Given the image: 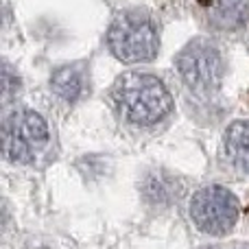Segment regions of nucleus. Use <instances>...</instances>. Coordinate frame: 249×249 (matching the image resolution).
Listing matches in <instances>:
<instances>
[{
	"label": "nucleus",
	"instance_id": "f257e3e1",
	"mask_svg": "<svg viewBox=\"0 0 249 249\" xmlns=\"http://www.w3.org/2000/svg\"><path fill=\"white\" fill-rule=\"evenodd\" d=\"M114 103L131 124L151 127L173 112V96L153 74L127 72L114 83Z\"/></svg>",
	"mask_w": 249,
	"mask_h": 249
},
{
	"label": "nucleus",
	"instance_id": "f03ea898",
	"mask_svg": "<svg viewBox=\"0 0 249 249\" xmlns=\"http://www.w3.org/2000/svg\"><path fill=\"white\" fill-rule=\"evenodd\" d=\"M109 51L123 64H144L158 55L160 35L153 20L142 11H123L107 31Z\"/></svg>",
	"mask_w": 249,
	"mask_h": 249
},
{
	"label": "nucleus",
	"instance_id": "7ed1b4c3",
	"mask_svg": "<svg viewBox=\"0 0 249 249\" xmlns=\"http://www.w3.org/2000/svg\"><path fill=\"white\" fill-rule=\"evenodd\" d=\"M48 144V124L33 109H16L2 121V153L13 164L35 162Z\"/></svg>",
	"mask_w": 249,
	"mask_h": 249
},
{
	"label": "nucleus",
	"instance_id": "20e7f679",
	"mask_svg": "<svg viewBox=\"0 0 249 249\" xmlns=\"http://www.w3.org/2000/svg\"><path fill=\"white\" fill-rule=\"evenodd\" d=\"M175 66L188 90L203 96L219 90L225 74V64L219 48L201 37L181 48L175 57Z\"/></svg>",
	"mask_w": 249,
	"mask_h": 249
},
{
	"label": "nucleus",
	"instance_id": "39448f33",
	"mask_svg": "<svg viewBox=\"0 0 249 249\" xmlns=\"http://www.w3.org/2000/svg\"><path fill=\"white\" fill-rule=\"evenodd\" d=\"M190 219L210 236H223L238 221V201L223 186H206L190 201Z\"/></svg>",
	"mask_w": 249,
	"mask_h": 249
},
{
	"label": "nucleus",
	"instance_id": "423d86ee",
	"mask_svg": "<svg viewBox=\"0 0 249 249\" xmlns=\"http://www.w3.org/2000/svg\"><path fill=\"white\" fill-rule=\"evenodd\" d=\"M225 155L238 171L249 173V121L230 124L225 131Z\"/></svg>",
	"mask_w": 249,
	"mask_h": 249
},
{
	"label": "nucleus",
	"instance_id": "0eeeda50",
	"mask_svg": "<svg viewBox=\"0 0 249 249\" xmlns=\"http://www.w3.org/2000/svg\"><path fill=\"white\" fill-rule=\"evenodd\" d=\"M249 0H214L210 7V22L221 31H236L247 22Z\"/></svg>",
	"mask_w": 249,
	"mask_h": 249
},
{
	"label": "nucleus",
	"instance_id": "6e6552de",
	"mask_svg": "<svg viewBox=\"0 0 249 249\" xmlns=\"http://www.w3.org/2000/svg\"><path fill=\"white\" fill-rule=\"evenodd\" d=\"M51 88L59 99L64 101H77L86 90L81 66H61L53 72Z\"/></svg>",
	"mask_w": 249,
	"mask_h": 249
},
{
	"label": "nucleus",
	"instance_id": "1a4fd4ad",
	"mask_svg": "<svg viewBox=\"0 0 249 249\" xmlns=\"http://www.w3.org/2000/svg\"><path fill=\"white\" fill-rule=\"evenodd\" d=\"M18 90H20V77L13 74L11 66L4 64L2 66V96H4V103H9Z\"/></svg>",
	"mask_w": 249,
	"mask_h": 249
},
{
	"label": "nucleus",
	"instance_id": "9d476101",
	"mask_svg": "<svg viewBox=\"0 0 249 249\" xmlns=\"http://www.w3.org/2000/svg\"><path fill=\"white\" fill-rule=\"evenodd\" d=\"M199 4H203V7H212V2H214V0H197Z\"/></svg>",
	"mask_w": 249,
	"mask_h": 249
},
{
	"label": "nucleus",
	"instance_id": "9b49d317",
	"mask_svg": "<svg viewBox=\"0 0 249 249\" xmlns=\"http://www.w3.org/2000/svg\"><path fill=\"white\" fill-rule=\"evenodd\" d=\"M199 249H216V247H212V245H206V247H199Z\"/></svg>",
	"mask_w": 249,
	"mask_h": 249
}]
</instances>
